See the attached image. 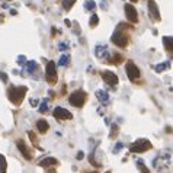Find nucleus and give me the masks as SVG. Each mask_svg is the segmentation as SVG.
Wrapping results in <instances>:
<instances>
[{"mask_svg": "<svg viewBox=\"0 0 173 173\" xmlns=\"http://www.w3.org/2000/svg\"><path fill=\"white\" fill-rule=\"evenodd\" d=\"M26 87L22 86V87H10L9 90H7V98H9V101L12 102V104L15 105H20L22 104V101H23V98H25V95H26Z\"/></svg>", "mask_w": 173, "mask_h": 173, "instance_id": "obj_1", "label": "nucleus"}, {"mask_svg": "<svg viewBox=\"0 0 173 173\" xmlns=\"http://www.w3.org/2000/svg\"><path fill=\"white\" fill-rule=\"evenodd\" d=\"M69 102H70V105H73V106H76V108H82V106L85 105V102H86V93H85L83 90H76V92H73V93L70 95Z\"/></svg>", "mask_w": 173, "mask_h": 173, "instance_id": "obj_2", "label": "nucleus"}, {"mask_svg": "<svg viewBox=\"0 0 173 173\" xmlns=\"http://www.w3.org/2000/svg\"><path fill=\"white\" fill-rule=\"evenodd\" d=\"M45 79L50 85L57 83V66L54 61H48L47 63V69H45Z\"/></svg>", "mask_w": 173, "mask_h": 173, "instance_id": "obj_3", "label": "nucleus"}, {"mask_svg": "<svg viewBox=\"0 0 173 173\" xmlns=\"http://www.w3.org/2000/svg\"><path fill=\"white\" fill-rule=\"evenodd\" d=\"M148 148H151V143H150L148 140H137V141L132 143L131 147H130L131 153H144V151L148 150Z\"/></svg>", "mask_w": 173, "mask_h": 173, "instance_id": "obj_4", "label": "nucleus"}, {"mask_svg": "<svg viewBox=\"0 0 173 173\" xmlns=\"http://www.w3.org/2000/svg\"><path fill=\"white\" fill-rule=\"evenodd\" d=\"M124 10H125V16H127V19H128L131 23H137V22H138V13H137V9H135L132 4L127 3V4L124 6Z\"/></svg>", "mask_w": 173, "mask_h": 173, "instance_id": "obj_5", "label": "nucleus"}, {"mask_svg": "<svg viewBox=\"0 0 173 173\" xmlns=\"http://www.w3.org/2000/svg\"><path fill=\"white\" fill-rule=\"evenodd\" d=\"M101 76L104 79V82L109 86H117L118 85V76L114 73V71H109V70H104L101 71Z\"/></svg>", "mask_w": 173, "mask_h": 173, "instance_id": "obj_6", "label": "nucleus"}, {"mask_svg": "<svg viewBox=\"0 0 173 173\" xmlns=\"http://www.w3.org/2000/svg\"><path fill=\"white\" fill-rule=\"evenodd\" d=\"M112 42H114L115 45L124 48V47H127V44H128V38H127V35L122 34L121 31L117 28V31H115L114 35H112Z\"/></svg>", "mask_w": 173, "mask_h": 173, "instance_id": "obj_7", "label": "nucleus"}, {"mask_svg": "<svg viewBox=\"0 0 173 173\" xmlns=\"http://www.w3.org/2000/svg\"><path fill=\"white\" fill-rule=\"evenodd\" d=\"M125 71H127V76H128V79L130 80H137L140 77V69L132 63V61H128L127 63V66H125Z\"/></svg>", "mask_w": 173, "mask_h": 173, "instance_id": "obj_8", "label": "nucleus"}, {"mask_svg": "<svg viewBox=\"0 0 173 173\" xmlns=\"http://www.w3.org/2000/svg\"><path fill=\"white\" fill-rule=\"evenodd\" d=\"M52 114H54V117H55L57 119H60V121H64V119H71V118H73L71 112H69L67 109H64V108H61V106H55Z\"/></svg>", "mask_w": 173, "mask_h": 173, "instance_id": "obj_9", "label": "nucleus"}, {"mask_svg": "<svg viewBox=\"0 0 173 173\" xmlns=\"http://www.w3.org/2000/svg\"><path fill=\"white\" fill-rule=\"evenodd\" d=\"M16 145H17V148H19V151L22 153V156L25 157L26 160H32V153H31V150L28 148V145L25 144V141H22V140H17V141H16Z\"/></svg>", "mask_w": 173, "mask_h": 173, "instance_id": "obj_10", "label": "nucleus"}, {"mask_svg": "<svg viewBox=\"0 0 173 173\" xmlns=\"http://www.w3.org/2000/svg\"><path fill=\"white\" fill-rule=\"evenodd\" d=\"M147 6H148V13H150V16L153 17L154 20L159 22L161 17H160V12H159V7H157L156 1H154V0H148Z\"/></svg>", "mask_w": 173, "mask_h": 173, "instance_id": "obj_11", "label": "nucleus"}, {"mask_svg": "<svg viewBox=\"0 0 173 173\" xmlns=\"http://www.w3.org/2000/svg\"><path fill=\"white\" fill-rule=\"evenodd\" d=\"M58 164V160L57 159H54V157H47V159H42L41 161H39V166L41 167H52V166H57Z\"/></svg>", "mask_w": 173, "mask_h": 173, "instance_id": "obj_12", "label": "nucleus"}, {"mask_svg": "<svg viewBox=\"0 0 173 173\" xmlns=\"http://www.w3.org/2000/svg\"><path fill=\"white\" fill-rule=\"evenodd\" d=\"M95 52H96V57L98 58H108V48H106V45H104V47L98 45Z\"/></svg>", "mask_w": 173, "mask_h": 173, "instance_id": "obj_13", "label": "nucleus"}, {"mask_svg": "<svg viewBox=\"0 0 173 173\" xmlns=\"http://www.w3.org/2000/svg\"><path fill=\"white\" fill-rule=\"evenodd\" d=\"M36 128H38V131L39 132H47L48 131V128H50V125H48V122L47 121H44V119H41V121H38L36 122Z\"/></svg>", "mask_w": 173, "mask_h": 173, "instance_id": "obj_14", "label": "nucleus"}, {"mask_svg": "<svg viewBox=\"0 0 173 173\" xmlns=\"http://www.w3.org/2000/svg\"><path fill=\"white\" fill-rule=\"evenodd\" d=\"M96 98H98L101 102H104V104H108V101H109V96H108V93H106L105 90H98V92H96Z\"/></svg>", "mask_w": 173, "mask_h": 173, "instance_id": "obj_15", "label": "nucleus"}, {"mask_svg": "<svg viewBox=\"0 0 173 173\" xmlns=\"http://www.w3.org/2000/svg\"><path fill=\"white\" fill-rule=\"evenodd\" d=\"M163 44H164V47H166L169 51L173 52V36H164V38H163Z\"/></svg>", "mask_w": 173, "mask_h": 173, "instance_id": "obj_16", "label": "nucleus"}, {"mask_svg": "<svg viewBox=\"0 0 173 173\" xmlns=\"http://www.w3.org/2000/svg\"><path fill=\"white\" fill-rule=\"evenodd\" d=\"M7 169V161H6V157L3 154H0V173H6Z\"/></svg>", "mask_w": 173, "mask_h": 173, "instance_id": "obj_17", "label": "nucleus"}, {"mask_svg": "<svg viewBox=\"0 0 173 173\" xmlns=\"http://www.w3.org/2000/svg\"><path fill=\"white\" fill-rule=\"evenodd\" d=\"M69 63H70V57L69 55H61V58H60L58 64H60V66H63V67H66V66H69Z\"/></svg>", "mask_w": 173, "mask_h": 173, "instance_id": "obj_18", "label": "nucleus"}, {"mask_svg": "<svg viewBox=\"0 0 173 173\" xmlns=\"http://www.w3.org/2000/svg\"><path fill=\"white\" fill-rule=\"evenodd\" d=\"M169 66H170V63H169V61H166V63H163V64H159V66H156L154 69H156L157 73H161L163 70L169 69Z\"/></svg>", "mask_w": 173, "mask_h": 173, "instance_id": "obj_19", "label": "nucleus"}, {"mask_svg": "<svg viewBox=\"0 0 173 173\" xmlns=\"http://www.w3.org/2000/svg\"><path fill=\"white\" fill-rule=\"evenodd\" d=\"M95 7H96V4H95L93 0H86V1H85V9H86V10H93Z\"/></svg>", "mask_w": 173, "mask_h": 173, "instance_id": "obj_20", "label": "nucleus"}, {"mask_svg": "<svg viewBox=\"0 0 173 173\" xmlns=\"http://www.w3.org/2000/svg\"><path fill=\"white\" fill-rule=\"evenodd\" d=\"M74 1H76V0H63V7H64L66 10H69V9H71V6L74 4Z\"/></svg>", "mask_w": 173, "mask_h": 173, "instance_id": "obj_21", "label": "nucleus"}, {"mask_svg": "<svg viewBox=\"0 0 173 173\" xmlns=\"http://www.w3.org/2000/svg\"><path fill=\"white\" fill-rule=\"evenodd\" d=\"M137 166L140 167V170H141V173H150V170L144 166V163H143V160H138L137 161Z\"/></svg>", "mask_w": 173, "mask_h": 173, "instance_id": "obj_22", "label": "nucleus"}, {"mask_svg": "<svg viewBox=\"0 0 173 173\" xmlns=\"http://www.w3.org/2000/svg\"><path fill=\"white\" fill-rule=\"evenodd\" d=\"M47 104H48V101H42V102H41V105H39V112H41V114H44V112H47V111H48Z\"/></svg>", "mask_w": 173, "mask_h": 173, "instance_id": "obj_23", "label": "nucleus"}, {"mask_svg": "<svg viewBox=\"0 0 173 173\" xmlns=\"http://www.w3.org/2000/svg\"><path fill=\"white\" fill-rule=\"evenodd\" d=\"M122 60H124V57H122L121 54H115V55L112 57V63H115V64H119V63H122Z\"/></svg>", "mask_w": 173, "mask_h": 173, "instance_id": "obj_24", "label": "nucleus"}, {"mask_svg": "<svg viewBox=\"0 0 173 173\" xmlns=\"http://www.w3.org/2000/svg\"><path fill=\"white\" fill-rule=\"evenodd\" d=\"M98 22H99L98 15H92V17H90V26H96V25H98Z\"/></svg>", "mask_w": 173, "mask_h": 173, "instance_id": "obj_25", "label": "nucleus"}, {"mask_svg": "<svg viewBox=\"0 0 173 173\" xmlns=\"http://www.w3.org/2000/svg\"><path fill=\"white\" fill-rule=\"evenodd\" d=\"M35 67H36V63H35V61H29V63L26 64V70H28L29 73H32V70H34Z\"/></svg>", "mask_w": 173, "mask_h": 173, "instance_id": "obj_26", "label": "nucleus"}, {"mask_svg": "<svg viewBox=\"0 0 173 173\" xmlns=\"http://www.w3.org/2000/svg\"><path fill=\"white\" fill-rule=\"evenodd\" d=\"M0 79H1V82H3V83H7V80H9L7 74H6V73H3V71H0Z\"/></svg>", "mask_w": 173, "mask_h": 173, "instance_id": "obj_27", "label": "nucleus"}, {"mask_svg": "<svg viewBox=\"0 0 173 173\" xmlns=\"http://www.w3.org/2000/svg\"><path fill=\"white\" fill-rule=\"evenodd\" d=\"M67 47H69V45H67L66 42H60V44H58V50H61V51H64Z\"/></svg>", "mask_w": 173, "mask_h": 173, "instance_id": "obj_28", "label": "nucleus"}, {"mask_svg": "<svg viewBox=\"0 0 173 173\" xmlns=\"http://www.w3.org/2000/svg\"><path fill=\"white\" fill-rule=\"evenodd\" d=\"M118 134V127L117 125H112V132H111V137H114V135H117Z\"/></svg>", "mask_w": 173, "mask_h": 173, "instance_id": "obj_29", "label": "nucleus"}, {"mask_svg": "<svg viewBox=\"0 0 173 173\" xmlns=\"http://www.w3.org/2000/svg\"><path fill=\"white\" fill-rule=\"evenodd\" d=\"M17 63H19V64H25V57H23V55H20V57L17 58Z\"/></svg>", "mask_w": 173, "mask_h": 173, "instance_id": "obj_30", "label": "nucleus"}, {"mask_svg": "<svg viewBox=\"0 0 173 173\" xmlns=\"http://www.w3.org/2000/svg\"><path fill=\"white\" fill-rule=\"evenodd\" d=\"M77 159H79V160H82V159H83V153H82V151H79V154H77Z\"/></svg>", "mask_w": 173, "mask_h": 173, "instance_id": "obj_31", "label": "nucleus"}, {"mask_svg": "<svg viewBox=\"0 0 173 173\" xmlns=\"http://www.w3.org/2000/svg\"><path fill=\"white\" fill-rule=\"evenodd\" d=\"M36 104H38V101H36V99H31V105H34L35 106Z\"/></svg>", "mask_w": 173, "mask_h": 173, "instance_id": "obj_32", "label": "nucleus"}, {"mask_svg": "<svg viewBox=\"0 0 173 173\" xmlns=\"http://www.w3.org/2000/svg\"><path fill=\"white\" fill-rule=\"evenodd\" d=\"M64 23H66L67 26H70V20H69V19H66V20H64Z\"/></svg>", "mask_w": 173, "mask_h": 173, "instance_id": "obj_33", "label": "nucleus"}, {"mask_svg": "<svg viewBox=\"0 0 173 173\" xmlns=\"http://www.w3.org/2000/svg\"><path fill=\"white\" fill-rule=\"evenodd\" d=\"M131 1H137V0H131Z\"/></svg>", "mask_w": 173, "mask_h": 173, "instance_id": "obj_34", "label": "nucleus"}, {"mask_svg": "<svg viewBox=\"0 0 173 173\" xmlns=\"http://www.w3.org/2000/svg\"><path fill=\"white\" fill-rule=\"evenodd\" d=\"M93 173H96V172H93Z\"/></svg>", "mask_w": 173, "mask_h": 173, "instance_id": "obj_35", "label": "nucleus"}]
</instances>
